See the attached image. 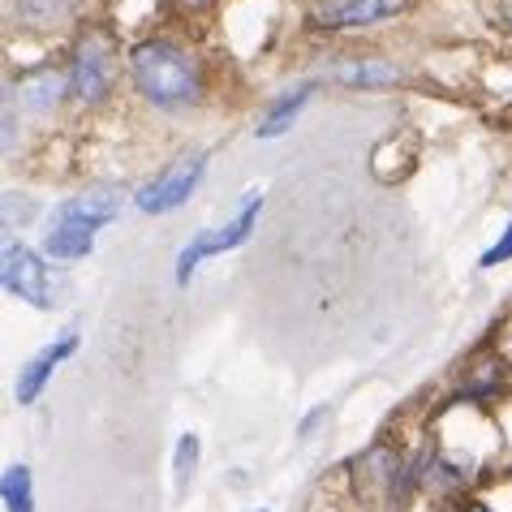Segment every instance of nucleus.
Wrapping results in <instances>:
<instances>
[{
	"instance_id": "obj_1",
	"label": "nucleus",
	"mask_w": 512,
	"mask_h": 512,
	"mask_svg": "<svg viewBox=\"0 0 512 512\" xmlns=\"http://www.w3.org/2000/svg\"><path fill=\"white\" fill-rule=\"evenodd\" d=\"M134 87L164 112H186L198 104V65L190 52H181L168 39H147L130 52Z\"/></svg>"
},
{
	"instance_id": "obj_2",
	"label": "nucleus",
	"mask_w": 512,
	"mask_h": 512,
	"mask_svg": "<svg viewBox=\"0 0 512 512\" xmlns=\"http://www.w3.org/2000/svg\"><path fill=\"white\" fill-rule=\"evenodd\" d=\"M259 211H263V190H250L246 198H241V207L233 211V220H224L220 229L198 233L190 246L181 250V259H177V284H190L194 272H198V263H207V259H216V254H229L237 246H246L250 233H254V224H259Z\"/></svg>"
},
{
	"instance_id": "obj_3",
	"label": "nucleus",
	"mask_w": 512,
	"mask_h": 512,
	"mask_svg": "<svg viewBox=\"0 0 512 512\" xmlns=\"http://www.w3.org/2000/svg\"><path fill=\"white\" fill-rule=\"evenodd\" d=\"M207 173V155H186L177 160L173 168H164L155 181H147L138 194H134V207L142 216H164V211H177L190 203V194L198 190V181Z\"/></svg>"
},
{
	"instance_id": "obj_4",
	"label": "nucleus",
	"mask_w": 512,
	"mask_h": 512,
	"mask_svg": "<svg viewBox=\"0 0 512 512\" xmlns=\"http://www.w3.org/2000/svg\"><path fill=\"white\" fill-rule=\"evenodd\" d=\"M112 69H117L112 39L104 31H87L69 56V78H74V95L82 104H99L112 91Z\"/></svg>"
},
{
	"instance_id": "obj_5",
	"label": "nucleus",
	"mask_w": 512,
	"mask_h": 512,
	"mask_svg": "<svg viewBox=\"0 0 512 512\" xmlns=\"http://www.w3.org/2000/svg\"><path fill=\"white\" fill-rule=\"evenodd\" d=\"M0 276H5V289L13 297H22L26 306L52 310L56 284H52V272H48L44 254H35V250L18 246V241H9V246H5V272H0Z\"/></svg>"
},
{
	"instance_id": "obj_6",
	"label": "nucleus",
	"mask_w": 512,
	"mask_h": 512,
	"mask_svg": "<svg viewBox=\"0 0 512 512\" xmlns=\"http://www.w3.org/2000/svg\"><path fill=\"white\" fill-rule=\"evenodd\" d=\"M65 91H74V78H69V69L48 61V65H35V69H26V74L13 78L9 99H13V108L35 112V117H39V112H52L56 104H61Z\"/></svg>"
},
{
	"instance_id": "obj_7",
	"label": "nucleus",
	"mask_w": 512,
	"mask_h": 512,
	"mask_svg": "<svg viewBox=\"0 0 512 512\" xmlns=\"http://www.w3.org/2000/svg\"><path fill=\"white\" fill-rule=\"evenodd\" d=\"M78 353V332H65V336H56L48 349H39L31 362L22 366V375H18V405H35L39 396H44V388H48V379L61 371V366L69 362Z\"/></svg>"
},
{
	"instance_id": "obj_8",
	"label": "nucleus",
	"mask_w": 512,
	"mask_h": 512,
	"mask_svg": "<svg viewBox=\"0 0 512 512\" xmlns=\"http://www.w3.org/2000/svg\"><path fill=\"white\" fill-rule=\"evenodd\" d=\"M409 0H323L315 9V22L323 31H345V26H371L388 22L396 13H405Z\"/></svg>"
},
{
	"instance_id": "obj_9",
	"label": "nucleus",
	"mask_w": 512,
	"mask_h": 512,
	"mask_svg": "<svg viewBox=\"0 0 512 512\" xmlns=\"http://www.w3.org/2000/svg\"><path fill=\"white\" fill-rule=\"evenodd\" d=\"M121 203H125V194L117 186H91V190H82L74 198H65V203L56 207L52 216L74 220V224H82V229L99 233L104 224H112V220L121 216Z\"/></svg>"
},
{
	"instance_id": "obj_10",
	"label": "nucleus",
	"mask_w": 512,
	"mask_h": 512,
	"mask_svg": "<svg viewBox=\"0 0 512 512\" xmlns=\"http://www.w3.org/2000/svg\"><path fill=\"white\" fill-rule=\"evenodd\" d=\"M95 250V233L82 229V224L74 220H61L52 216V224L44 229V254L56 263H74V259H87V254Z\"/></svg>"
},
{
	"instance_id": "obj_11",
	"label": "nucleus",
	"mask_w": 512,
	"mask_h": 512,
	"mask_svg": "<svg viewBox=\"0 0 512 512\" xmlns=\"http://www.w3.org/2000/svg\"><path fill=\"white\" fill-rule=\"evenodd\" d=\"M310 95H315V82H302V87L284 91L276 104L263 112V121H259V130H254V134H259V138H280L297 117H302V108L310 104Z\"/></svg>"
},
{
	"instance_id": "obj_12",
	"label": "nucleus",
	"mask_w": 512,
	"mask_h": 512,
	"mask_svg": "<svg viewBox=\"0 0 512 512\" xmlns=\"http://www.w3.org/2000/svg\"><path fill=\"white\" fill-rule=\"evenodd\" d=\"M332 78L345 87H392V82H401V69L388 61H336Z\"/></svg>"
},
{
	"instance_id": "obj_13",
	"label": "nucleus",
	"mask_w": 512,
	"mask_h": 512,
	"mask_svg": "<svg viewBox=\"0 0 512 512\" xmlns=\"http://www.w3.org/2000/svg\"><path fill=\"white\" fill-rule=\"evenodd\" d=\"M0 500H5V512H35L31 469H26V465H9L5 478H0Z\"/></svg>"
},
{
	"instance_id": "obj_14",
	"label": "nucleus",
	"mask_w": 512,
	"mask_h": 512,
	"mask_svg": "<svg viewBox=\"0 0 512 512\" xmlns=\"http://www.w3.org/2000/svg\"><path fill=\"white\" fill-rule=\"evenodd\" d=\"M198 457H203V448H198V435H181L177 457H173V469H177V482H181V487H186V482H190V474H194Z\"/></svg>"
},
{
	"instance_id": "obj_15",
	"label": "nucleus",
	"mask_w": 512,
	"mask_h": 512,
	"mask_svg": "<svg viewBox=\"0 0 512 512\" xmlns=\"http://www.w3.org/2000/svg\"><path fill=\"white\" fill-rule=\"evenodd\" d=\"M35 216V198L31 194H5V233H13L18 229V224H26Z\"/></svg>"
},
{
	"instance_id": "obj_16",
	"label": "nucleus",
	"mask_w": 512,
	"mask_h": 512,
	"mask_svg": "<svg viewBox=\"0 0 512 512\" xmlns=\"http://www.w3.org/2000/svg\"><path fill=\"white\" fill-rule=\"evenodd\" d=\"M508 259H512V224L504 229V237L495 241L487 254H482V267H500V263H508Z\"/></svg>"
},
{
	"instance_id": "obj_17",
	"label": "nucleus",
	"mask_w": 512,
	"mask_h": 512,
	"mask_svg": "<svg viewBox=\"0 0 512 512\" xmlns=\"http://www.w3.org/2000/svg\"><path fill=\"white\" fill-rule=\"evenodd\" d=\"M323 418H327V409H323V405H319V409H310V414H306L302 422H297V435H302V439H310V435H315L319 426H323Z\"/></svg>"
},
{
	"instance_id": "obj_18",
	"label": "nucleus",
	"mask_w": 512,
	"mask_h": 512,
	"mask_svg": "<svg viewBox=\"0 0 512 512\" xmlns=\"http://www.w3.org/2000/svg\"><path fill=\"white\" fill-rule=\"evenodd\" d=\"M186 5H203V0H186Z\"/></svg>"
},
{
	"instance_id": "obj_19",
	"label": "nucleus",
	"mask_w": 512,
	"mask_h": 512,
	"mask_svg": "<svg viewBox=\"0 0 512 512\" xmlns=\"http://www.w3.org/2000/svg\"><path fill=\"white\" fill-rule=\"evenodd\" d=\"M508 22H512V5H508Z\"/></svg>"
},
{
	"instance_id": "obj_20",
	"label": "nucleus",
	"mask_w": 512,
	"mask_h": 512,
	"mask_svg": "<svg viewBox=\"0 0 512 512\" xmlns=\"http://www.w3.org/2000/svg\"><path fill=\"white\" fill-rule=\"evenodd\" d=\"M259 512H263V508H259Z\"/></svg>"
}]
</instances>
